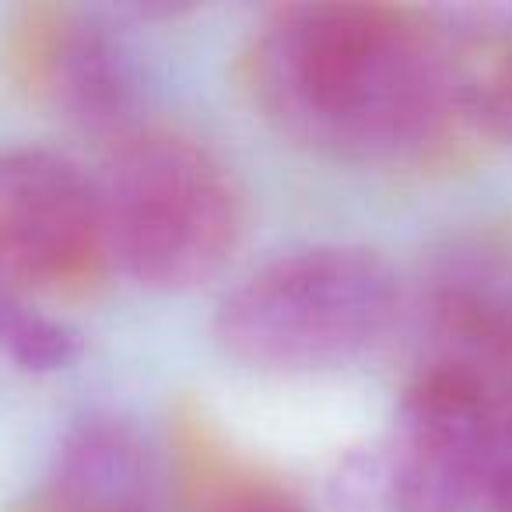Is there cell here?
Here are the masks:
<instances>
[{
  "instance_id": "cell-4",
  "label": "cell",
  "mask_w": 512,
  "mask_h": 512,
  "mask_svg": "<svg viewBox=\"0 0 512 512\" xmlns=\"http://www.w3.org/2000/svg\"><path fill=\"white\" fill-rule=\"evenodd\" d=\"M106 260L99 186L50 148L0 151V288L88 292Z\"/></svg>"
},
{
  "instance_id": "cell-6",
  "label": "cell",
  "mask_w": 512,
  "mask_h": 512,
  "mask_svg": "<svg viewBox=\"0 0 512 512\" xmlns=\"http://www.w3.org/2000/svg\"><path fill=\"white\" fill-rule=\"evenodd\" d=\"M11 64L25 88L85 123H109L127 102V67L92 22L57 8H32L15 29Z\"/></svg>"
},
{
  "instance_id": "cell-10",
  "label": "cell",
  "mask_w": 512,
  "mask_h": 512,
  "mask_svg": "<svg viewBox=\"0 0 512 512\" xmlns=\"http://www.w3.org/2000/svg\"><path fill=\"white\" fill-rule=\"evenodd\" d=\"M477 498L491 512H512V390H498L495 397Z\"/></svg>"
},
{
  "instance_id": "cell-7",
  "label": "cell",
  "mask_w": 512,
  "mask_h": 512,
  "mask_svg": "<svg viewBox=\"0 0 512 512\" xmlns=\"http://www.w3.org/2000/svg\"><path fill=\"white\" fill-rule=\"evenodd\" d=\"M148 449L127 421L85 418L67 432L32 512H148Z\"/></svg>"
},
{
  "instance_id": "cell-3",
  "label": "cell",
  "mask_w": 512,
  "mask_h": 512,
  "mask_svg": "<svg viewBox=\"0 0 512 512\" xmlns=\"http://www.w3.org/2000/svg\"><path fill=\"white\" fill-rule=\"evenodd\" d=\"M397 306V271L376 249L306 246L264 264L221 302L214 341L249 369H334L383 341Z\"/></svg>"
},
{
  "instance_id": "cell-2",
  "label": "cell",
  "mask_w": 512,
  "mask_h": 512,
  "mask_svg": "<svg viewBox=\"0 0 512 512\" xmlns=\"http://www.w3.org/2000/svg\"><path fill=\"white\" fill-rule=\"evenodd\" d=\"M95 186L109 256L148 292L207 285L242 242L246 207L232 172L183 130H123Z\"/></svg>"
},
{
  "instance_id": "cell-8",
  "label": "cell",
  "mask_w": 512,
  "mask_h": 512,
  "mask_svg": "<svg viewBox=\"0 0 512 512\" xmlns=\"http://www.w3.org/2000/svg\"><path fill=\"white\" fill-rule=\"evenodd\" d=\"M78 330L53 320L25 295L0 288V351L25 372H57L78 358Z\"/></svg>"
},
{
  "instance_id": "cell-9",
  "label": "cell",
  "mask_w": 512,
  "mask_h": 512,
  "mask_svg": "<svg viewBox=\"0 0 512 512\" xmlns=\"http://www.w3.org/2000/svg\"><path fill=\"white\" fill-rule=\"evenodd\" d=\"M197 512H309L292 488L267 477H218L200 495Z\"/></svg>"
},
{
  "instance_id": "cell-5",
  "label": "cell",
  "mask_w": 512,
  "mask_h": 512,
  "mask_svg": "<svg viewBox=\"0 0 512 512\" xmlns=\"http://www.w3.org/2000/svg\"><path fill=\"white\" fill-rule=\"evenodd\" d=\"M498 390L460 362L425 369L400 404L393 488L407 512H453L477 498Z\"/></svg>"
},
{
  "instance_id": "cell-1",
  "label": "cell",
  "mask_w": 512,
  "mask_h": 512,
  "mask_svg": "<svg viewBox=\"0 0 512 512\" xmlns=\"http://www.w3.org/2000/svg\"><path fill=\"white\" fill-rule=\"evenodd\" d=\"M256 102L288 137L355 162L456 144L453 36L428 11L309 0L264 18L246 57Z\"/></svg>"
}]
</instances>
